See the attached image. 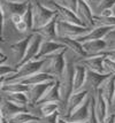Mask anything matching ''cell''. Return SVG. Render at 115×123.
<instances>
[{"instance_id":"obj_1","label":"cell","mask_w":115,"mask_h":123,"mask_svg":"<svg viewBox=\"0 0 115 123\" xmlns=\"http://www.w3.org/2000/svg\"><path fill=\"white\" fill-rule=\"evenodd\" d=\"M66 53L67 48H62L60 51L53 53L52 55L47 56L44 66L42 68V71L49 74L55 80H60L62 74H63L65 67H66Z\"/></svg>"},{"instance_id":"obj_2","label":"cell","mask_w":115,"mask_h":123,"mask_svg":"<svg viewBox=\"0 0 115 123\" xmlns=\"http://www.w3.org/2000/svg\"><path fill=\"white\" fill-rule=\"evenodd\" d=\"M93 27H84V25H78L75 23L63 21L56 17V30H58V36L59 37H68V38H79L86 35Z\"/></svg>"},{"instance_id":"obj_3","label":"cell","mask_w":115,"mask_h":123,"mask_svg":"<svg viewBox=\"0 0 115 123\" xmlns=\"http://www.w3.org/2000/svg\"><path fill=\"white\" fill-rule=\"evenodd\" d=\"M31 8H32L33 15V30L45 25L46 23H48L49 21H52L54 17L58 16L55 14V12L49 9L43 2H39V1L31 0Z\"/></svg>"},{"instance_id":"obj_4","label":"cell","mask_w":115,"mask_h":123,"mask_svg":"<svg viewBox=\"0 0 115 123\" xmlns=\"http://www.w3.org/2000/svg\"><path fill=\"white\" fill-rule=\"evenodd\" d=\"M90 106H91V93L88 96V98L78 106L75 108L73 112L67 115V116H62L67 122L71 123H86L89 120V115H90Z\"/></svg>"},{"instance_id":"obj_5","label":"cell","mask_w":115,"mask_h":123,"mask_svg":"<svg viewBox=\"0 0 115 123\" xmlns=\"http://www.w3.org/2000/svg\"><path fill=\"white\" fill-rule=\"evenodd\" d=\"M104 58L105 54H97V55H86L84 58H81L76 61V63L82 64L83 67H85L86 70L93 71V73H98V74H107L105 71L104 68Z\"/></svg>"},{"instance_id":"obj_6","label":"cell","mask_w":115,"mask_h":123,"mask_svg":"<svg viewBox=\"0 0 115 123\" xmlns=\"http://www.w3.org/2000/svg\"><path fill=\"white\" fill-rule=\"evenodd\" d=\"M92 105H93V109H94V113H96V115L98 117L99 122L101 123L104 121V118L109 114V105H108V102L106 101V99L104 98L103 93L100 91V89L96 93L92 94Z\"/></svg>"},{"instance_id":"obj_7","label":"cell","mask_w":115,"mask_h":123,"mask_svg":"<svg viewBox=\"0 0 115 123\" xmlns=\"http://www.w3.org/2000/svg\"><path fill=\"white\" fill-rule=\"evenodd\" d=\"M43 40H44V38L42 37L40 35L36 33V32H33L32 38H31L30 43H29V45H28V48H27V52H25L24 58H23V60L17 64V66H15V68L20 67L21 64L25 63V62H28V61H31V60L35 59L36 55H37V53H38L39 48H40V45H42V43H43Z\"/></svg>"},{"instance_id":"obj_8","label":"cell","mask_w":115,"mask_h":123,"mask_svg":"<svg viewBox=\"0 0 115 123\" xmlns=\"http://www.w3.org/2000/svg\"><path fill=\"white\" fill-rule=\"evenodd\" d=\"M76 14L85 27H94V24H93V15H94V13L92 11V7L89 5L86 1L78 0Z\"/></svg>"},{"instance_id":"obj_9","label":"cell","mask_w":115,"mask_h":123,"mask_svg":"<svg viewBox=\"0 0 115 123\" xmlns=\"http://www.w3.org/2000/svg\"><path fill=\"white\" fill-rule=\"evenodd\" d=\"M54 82V80H53ZM53 82L48 83H43V84H37V85H30L28 86V90L25 92V96L28 98V105H35L40 100L45 91L49 87V85Z\"/></svg>"},{"instance_id":"obj_10","label":"cell","mask_w":115,"mask_h":123,"mask_svg":"<svg viewBox=\"0 0 115 123\" xmlns=\"http://www.w3.org/2000/svg\"><path fill=\"white\" fill-rule=\"evenodd\" d=\"M89 94H90V92H89L86 89H83V90H79V91L73 92L70 96H69L68 100H67L66 112H65V115H62V116L69 115L75 108L78 107V106L88 98Z\"/></svg>"},{"instance_id":"obj_11","label":"cell","mask_w":115,"mask_h":123,"mask_svg":"<svg viewBox=\"0 0 115 123\" xmlns=\"http://www.w3.org/2000/svg\"><path fill=\"white\" fill-rule=\"evenodd\" d=\"M109 74H98V73H93V71H89L86 73V80H85V89L88 90L90 93H96L100 89V86L103 84Z\"/></svg>"},{"instance_id":"obj_12","label":"cell","mask_w":115,"mask_h":123,"mask_svg":"<svg viewBox=\"0 0 115 123\" xmlns=\"http://www.w3.org/2000/svg\"><path fill=\"white\" fill-rule=\"evenodd\" d=\"M31 1V0H30ZM30 1H25V2H15V1H11V0H6V1H0L1 7L4 9V13H8L9 16L17 14V15L23 16L24 13L27 12Z\"/></svg>"},{"instance_id":"obj_13","label":"cell","mask_w":115,"mask_h":123,"mask_svg":"<svg viewBox=\"0 0 115 123\" xmlns=\"http://www.w3.org/2000/svg\"><path fill=\"white\" fill-rule=\"evenodd\" d=\"M32 33L33 32L29 33V35L25 36L23 39H21V40H18V42H16V43H14L11 45V51L13 52L14 56L16 58V63H15V66H17V64L23 60V58H24L25 52H27V48H28V45H29L31 38H32ZM15 66H14V67H15Z\"/></svg>"},{"instance_id":"obj_14","label":"cell","mask_w":115,"mask_h":123,"mask_svg":"<svg viewBox=\"0 0 115 123\" xmlns=\"http://www.w3.org/2000/svg\"><path fill=\"white\" fill-rule=\"evenodd\" d=\"M55 42H58L59 44H61L63 47H66L67 49H69L70 52H73L74 54H76L81 58H84L88 54L85 53V51L83 49L82 47V44L79 42H77L76 39L74 38H68V37H58L54 39Z\"/></svg>"},{"instance_id":"obj_15","label":"cell","mask_w":115,"mask_h":123,"mask_svg":"<svg viewBox=\"0 0 115 123\" xmlns=\"http://www.w3.org/2000/svg\"><path fill=\"white\" fill-rule=\"evenodd\" d=\"M63 47L61 44H59L55 40H43V43L40 45V48H39L38 53L36 55V58L33 60H39V59H46L47 56L52 55L53 53L60 51Z\"/></svg>"},{"instance_id":"obj_16","label":"cell","mask_w":115,"mask_h":123,"mask_svg":"<svg viewBox=\"0 0 115 123\" xmlns=\"http://www.w3.org/2000/svg\"><path fill=\"white\" fill-rule=\"evenodd\" d=\"M113 28L109 25H94V27L90 30V31L84 35L82 37L76 38L77 42L83 43V42H88V40H94V39H104L105 36L107 35V32L112 30Z\"/></svg>"},{"instance_id":"obj_17","label":"cell","mask_w":115,"mask_h":123,"mask_svg":"<svg viewBox=\"0 0 115 123\" xmlns=\"http://www.w3.org/2000/svg\"><path fill=\"white\" fill-rule=\"evenodd\" d=\"M82 47L88 55H97V54H103L104 51L107 49V44L105 39H94V40H88L83 42Z\"/></svg>"},{"instance_id":"obj_18","label":"cell","mask_w":115,"mask_h":123,"mask_svg":"<svg viewBox=\"0 0 115 123\" xmlns=\"http://www.w3.org/2000/svg\"><path fill=\"white\" fill-rule=\"evenodd\" d=\"M86 73H88V70L85 67L75 62V73H74V80H73V92L85 89Z\"/></svg>"},{"instance_id":"obj_19","label":"cell","mask_w":115,"mask_h":123,"mask_svg":"<svg viewBox=\"0 0 115 123\" xmlns=\"http://www.w3.org/2000/svg\"><path fill=\"white\" fill-rule=\"evenodd\" d=\"M58 17V16H56ZM56 17H54L52 21L46 23L45 25L35 29L32 32H36L44 38V40H54L58 37V30H56Z\"/></svg>"},{"instance_id":"obj_20","label":"cell","mask_w":115,"mask_h":123,"mask_svg":"<svg viewBox=\"0 0 115 123\" xmlns=\"http://www.w3.org/2000/svg\"><path fill=\"white\" fill-rule=\"evenodd\" d=\"M100 91L103 93L104 98L106 99V101L109 105V112H110V105L112 101L115 97V76L109 75L106 80L103 82V84L100 86Z\"/></svg>"},{"instance_id":"obj_21","label":"cell","mask_w":115,"mask_h":123,"mask_svg":"<svg viewBox=\"0 0 115 123\" xmlns=\"http://www.w3.org/2000/svg\"><path fill=\"white\" fill-rule=\"evenodd\" d=\"M60 85H59V80H55L49 87L45 91L43 97L40 98L38 102H60Z\"/></svg>"},{"instance_id":"obj_22","label":"cell","mask_w":115,"mask_h":123,"mask_svg":"<svg viewBox=\"0 0 115 123\" xmlns=\"http://www.w3.org/2000/svg\"><path fill=\"white\" fill-rule=\"evenodd\" d=\"M25 109L27 108H21L18 106H15L14 104L9 102L7 99H5L4 97L0 96V112H1V116L4 118V121L8 120L13 115H15L16 113L25 111Z\"/></svg>"},{"instance_id":"obj_23","label":"cell","mask_w":115,"mask_h":123,"mask_svg":"<svg viewBox=\"0 0 115 123\" xmlns=\"http://www.w3.org/2000/svg\"><path fill=\"white\" fill-rule=\"evenodd\" d=\"M53 80H55L53 76H51L49 74L44 73V71H38V73L27 77L21 83L24 84V85L30 86V85H37V84H43V83H48V82H53Z\"/></svg>"},{"instance_id":"obj_24","label":"cell","mask_w":115,"mask_h":123,"mask_svg":"<svg viewBox=\"0 0 115 123\" xmlns=\"http://www.w3.org/2000/svg\"><path fill=\"white\" fill-rule=\"evenodd\" d=\"M28 90V85L22 83H9L4 84L0 89V96L2 94H11V93H25Z\"/></svg>"},{"instance_id":"obj_25","label":"cell","mask_w":115,"mask_h":123,"mask_svg":"<svg viewBox=\"0 0 115 123\" xmlns=\"http://www.w3.org/2000/svg\"><path fill=\"white\" fill-rule=\"evenodd\" d=\"M37 116L32 115L30 112H28L27 109L25 111H22V112L16 113L15 115H13L12 117H9L8 120H6V122L8 123H28L31 122L33 120H37Z\"/></svg>"},{"instance_id":"obj_26","label":"cell","mask_w":115,"mask_h":123,"mask_svg":"<svg viewBox=\"0 0 115 123\" xmlns=\"http://www.w3.org/2000/svg\"><path fill=\"white\" fill-rule=\"evenodd\" d=\"M1 97H4L9 102L21 108H27L28 106V98L25 93H11V94H2Z\"/></svg>"},{"instance_id":"obj_27","label":"cell","mask_w":115,"mask_h":123,"mask_svg":"<svg viewBox=\"0 0 115 123\" xmlns=\"http://www.w3.org/2000/svg\"><path fill=\"white\" fill-rule=\"evenodd\" d=\"M22 20L27 23L28 30L29 31H32L33 30V15H32V8H31V1L29 4V7H28L27 12L22 16Z\"/></svg>"},{"instance_id":"obj_28","label":"cell","mask_w":115,"mask_h":123,"mask_svg":"<svg viewBox=\"0 0 115 123\" xmlns=\"http://www.w3.org/2000/svg\"><path fill=\"white\" fill-rule=\"evenodd\" d=\"M104 68H105V71L109 75H114L115 76V60L110 59L109 56H106L105 55L104 58Z\"/></svg>"},{"instance_id":"obj_29","label":"cell","mask_w":115,"mask_h":123,"mask_svg":"<svg viewBox=\"0 0 115 123\" xmlns=\"http://www.w3.org/2000/svg\"><path fill=\"white\" fill-rule=\"evenodd\" d=\"M7 61L5 62H1L0 63V77H7L11 74H14L16 71V68L14 66H9V64H6Z\"/></svg>"},{"instance_id":"obj_30","label":"cell","mask_w":115,"mask_h":123,"mask_svg":"<svg viewBox=\"0 0 115 123\" xmlns=\"http://www.w3.org/2000/svg\"><path fill=\"white\" fill-rule=\"evenodd\" d=\"M115 7V0H99L97 4V8L98 11H103V9H113Z\"/></svg>"},{"instance_id":"obj_31","label":"cell","mask_w":115,"mask_h":123,"mask_svg":"<svg viewBox=\"0 0 115 123\" xmlns=\"http://www.w3.org/2000/svg\"><path fill=\"white\" fill-rule=\"evenodd\" d=\"M105 42L107 44V48H114L115 47V28L107 32V35L105 36Z\"/></svg>"},{"instance_id":"obj_32","label":"cell","mask_w":115,"mask_h":123,"mask_svg":"<svg viewBox=\"0 0 115 123\" xmlns=\"http://www.w3.org/2000/svg\"><path fill=\"white\" fill-rule=\"evenodd\" d=\"M59 112L51 114L44 117H38V123H58V118H59Z\"/></svg>"},{"instance_id":"obj_33","label":"cell","mask_w":115,"mask_h":123,"mask_svg":"<svg viewBox=\"0 0 115 123\" xmlns=\"http://www.w3.org/2000/svg\"><path fill=\"white\" fill-rule=\"evenodd\" d=\"M55 1H56V0H55ZM58 2L61 4L62 6L67 7V8H69L70 11H73V12H75V13H76L78 0H58Z\"/></svg>"},{"instance_id":"obj_34","label":"cell","mask_w":115,"mask_h":123,"mask_svg":"<svg viewBox=\"0 0 115 123\" xmlns=\"http://www.w3.org/2000/svg\"><path fill=\"white\" fill-rule=\"evenodd\" d=\"M15 28H16V30L20 32V33H25V32L29 31V30H28V27H27V23L23 21V20H21L17 24H15Z\"/></svg>"},{"instance_id":"obj_35","label":"cell","mask_w":115,"mask_h":123,"mask_svg":"<svg viewBox=\"0 0 115 123\" xmlns=\"http://www.w3.org/2000/svg\"><path fill=\"white\" fill-rule=\"evenodd\" d=\"M5 13H4V9L1 7V4H0V36L2 37V33H4V27H5Z\"/></svg>"},{"instance_id":"obj_36","label":"cell","mask_w":115,"mask_h":123,"mask_svg":"<svg viewBox=\"0 0 115 123\" xmlns=\"http://www.w3.org/2000/svg\"><path fill=\"white\" fill-rule=\"evenodd\" d=\"M99 16L101 17H109V16H114V9H103L99 12Z\"/></svg>"},{"instance_id":"obj_37","label":"cell","mask_w":115,"mask_h":123,"mask_svg":"<svg viewBox=\"0 0 115 123\" xmlns=\"http://www.w3.org/2000/svg\"><path fill=\"white\" fill-rule=\"evenodd\" d=\"M103 53H104L106 56H109L110 59L115 60V47L114 48H107V49L104 51Z\"/></svg>"},{"instance_id":"obj_38","label":"cell","mask_w":115,"mask_h":123,"mask_svg":"<svg viewBox=\"0 0 115 123\" xmlns=\"http://www.w3.org/2000/svg\"><path fill=\"white\" fill-rule=\"evenodd\" d=\"M22 20V16L21 15H17V14H14V15H11V21L13 22V24L15 25V24H17L18 22Z\"/></svg>"},{"instance_id":"obj_39","label":"cell","mask_w":115,"mask_h":123,"mask_svg":"<svg viewBox=\"0 0 115 123\" xmlns=\"http://www.w3.org/2000/svg\"><path fill=\"white\" fill-rule=\"evenodd\" d=\"M109 113H113L115 115V97H114V99H113V101H112V105H110V112Z\"/></svg>"},{"instance_id":"obj_40","label":"cell","mask_w":115,"mask_h":123,"mask_svg":"<svg viewBox=\"0 0 115 123\" xmlns=\"http://www.w3.org/2000/svg\"><path fill=\"white\" fill-rule=\"evenodd\" d=\"M58 123H71V122H67L66 120L62 117L61 115H59V118H58ZM86 123H88V122H86Z\"/></svg>"},{"instance_id":"obj_41","label":"cell","mask_w":115,"mask_h":123,"mask_svg":"<svg viewBox=\"0 0 115 123\" xmlns=\"http://www.w3.org/2000/svg\"><path fill=\"white\" fill-rule=\"evenodd\" d=\"M84 1H86L90 6H91V4H96V5H97L99 2V0H84Z\"/></svg>"},{"instance_id":"obj_42","label":"cell","mask_w":115,"mask_h":123,"mask_svg":"<svg viewBox=\"0 0 115 123\" xmlns=\"http://www.w3.org/2000/svg\"><path fill=\"white\" fill-rule=\"evenodd\" d=\"M4 58H6V55H5L4 53H2V51L0 49V60H1V59H4Z\"/></svg>"},{"instance_id":"obj_43","label":"cell","mask_w":115,"mask_h":123,"mask_svg":"<svg viewBox=\"0 0 115 123\" xmlns=\"http://www.w3.org/2000/svg\"><path fill=\"white\" fill-rule=\"evenodd\" d=\"M11 1H15V2H25V1H30V0H11Z\"/></svg>"},{"instance_id":"obj_44","label":"cell","mask_w":115,"mask_h":123,"mask_svg":"<svg viewBox=\"0 0 115 123\" xmlns=\"http://www.w3.org/2000/svg\"><path fill=\"white\" fill-rule=\"evenodd\" d=\"M7 60H8V59H7V56H6V58H4V59L0 60V63H1V62H5V61H7Z\"/></svg>"},{"instance_id":"obj_45","label":"cell","mask_w":115,"mask_h":123,"mask_svg":"<svg viewBox=\"0 0 115 123\" xmlns=\"http://www.w3.org/2000/svg\"><path fill=\"white\" fill-rule=\"evenodd\" d=\"M4 122V118H2V116H1V112H0V123Z\"/></svg>"},{"instance_id":"obj_46","label":"cell","mask_w":115,"mask_h":123,"mask_svg":"<svg viewBox=\"0 0 115 123\" xmlns=\"http://www.w3.org/2000/svg\"><path fill=\"white\" fill-rule=\"evenodd\" d=\"M28 123H38V118H37V120H33L31 122H28Z\"/></svg>"},{"instance_id":"obj_47","label":"cell","mask_w":115,"mask_h":123,"mask_svg":"<svg viewBox=\"0 0 115 123\" xmlns=\"http://www.w3.org/2000/svg\"><path fill=\"white\" fill-rule=\"evenodd\" d=\"M0 40H4V38L1 37V36H0Z\"/></svg>"},{"instance_id":"obj_48","label":"cell","mask_w":115,"mask_h":123,"mask_svg":"<svg viewBox=\"0 0 115 123\" xmlns=\"http://www.w3.org/2000/svg\"><path fill=\"white\" fill-rule=\"evenodd\" d=\"M2 123H8V122H6V121H4V122H2Z\"/></svg>"},{"instance_id":"obj_49","label":"cell","mask_w":115,"mask_h":123,"mask_svg":"<svg viewBox=\"0 0 115 123\" xmlns=\"http://www.w3.org/2000/svg\"><path fill=\"white\" fill-rule=\"evenodd\" d=\"M113 9H114V14H115V8H113Z\"/></svg>"},{"instance_id":"obj_50","label":"cell","mask_w":115,"mask_h":123,"mask_svg":"<svg viewBox=\"0 0 115 123\" xmlns=\"http://www.w3.org/2000/svg\"><path fill=\"white\" fill-rule=\"evenodd\" d=\"M0 1H6V0H0Z\"/></svg>"},{"instance_id":"obj_51","label":"cell","mask_w":115,"mask_h":123,"mask_svg":"<svg viewBox=\"0 0 115 123\" xmlns=\"http://www.w3.org/2000/svg\"><path fill=\"white\" fill-rule=\"evenodd\" d=\"M56 1H58V0H56Z\"/></svg>"}]
</instances>
